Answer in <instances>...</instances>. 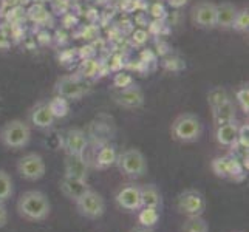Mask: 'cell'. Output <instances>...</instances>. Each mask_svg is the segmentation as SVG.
<instances>
[{
    "instance_id": "obj_7",
    "label": "cell",
    "mask_w": 249,
    "mask_h": 232,
    "mask_svg": "<svg viewBox=\"0 0 249 232\" xmlns=\"http://www.w3.org/2000/svg\"><path fill=\"white\" fill-rule=\"evenodd\" d=\"M16 169L19 177L27 179V181H39L40 178H44L47 172L44 158H42L39 153H34V152L27 153V155H23L22 158H19Z\"/></svg>"
},
{
    "instance_id": "obj_10",
    "label": "cell",
    "mask_w": 249,
    "mask_h": 232,
    "mask_svg": "<svg viewBox=\"0 0 249 232\" xmlns=\"http://www.w3.org/2000/svg\"><path fill=\"white\" fill-rule=\"evenodd\" d=\"M54 91L57 96H61L67 101H78L85 94V87L76 76L67 74L57 79Z\"/></svg>"
},
{
    "instance_id": "obj_17",
    "label": "cell",
    "mask_w": 249,
    "mask_h": 232,
    "mask_svg": "<svg viewBox=\"0 0 249 232\" xmlns=\"http://www.w3.org/2000/svg\"><path fill=\"white\" fill-rule=\"evenodd\" d=\"M238 14V8L232 2L217 3V27L221 30L232 28V23Z\"/></svg>"
},
{
    "instance_id": "obj_2",
    "label": "cell",
    "mask_w": 249,
    "mask_h": 232,
    "mask_svg": "<svg viewBox=\"0 0 249 232\" xmlns=\"http://www.w3.org/2000/svg\"><path fill=\"white\" fill-rule=\"evenodd\" d=\"M170 135L175 141L183 144H191L198 141L203 135L201 119L194 113L178 115L170 124Z\"/></svg>"
},
{
    "instance_id": "obj_21",
    "label": "cell",
    "mask_w": 249,
    "mask_h": 232,
    "mask_svg": "<svg viewBox=\"0 0 249 232\" xmlns=\"http://www.w3.org/2000/svg\"><path fill=\"white\" fill-rule=\"evenodd\" d=\"M14 195V181L6 170L0 169V203H6Z\"/></svg>"
},
{
    "instance_id": "obj_9",
    "label": "cell",
    "mask_w": 249,
    "mask_h": 232,
    "mask_svg": "<svg viewBox=\"0 0 249 232\" xmlns=\"http://www.w3.org/2000/svg\"><path fill=\"white\" fill-rule=\"evenodd\" d=\"M113 101L119 107L127 108V110L140 108L144 104V91L140 85L130 84L128 87L121 89L116 93H113Z\"/></svg>"
},
{
    "instance_id": "obj_13",
    "label": "cell",
    "mask_w": 249,
    "mask_h": 232,
    "mask_svg": "<svg viewBox=\"0 0 249 232\" xmlns=\"http://www.w3.org/2000/svg\"><path fill=\"white\" fill-rule=\"evenodd\" d=\"M65 177L78 178V179H87L89 177V166L87 161L84 160V155H65L64 161Z\"/></svg>"
},
{
    "instance_id": "obj_5",
    "label": "cell",
    "mask_w": 249,
    "mask_h": 232,
    "mask_svg": "<svg viewBox=\"0 0 249 232\" xmlns=\"http://www.w3.org/2000/svg\"><path fill=\"white\" fill-rule=\"evenodd\" d=\"M76 211L87 220H98L106 214V200L99 192L89 189L82 196L74 201Z\"/></svg>"
},
{
    "instance_id": "obj_22",
    "label": "cell",
    "mask_w": 249,
    "mask_h": 232,
    "mask_svg": "<svg viewBox=\"0 0 249 232\" xmlns=\"http://www.w3.org/2000/svg\"><path fill=\"white\" fill-rule=\"evenodd\" d=\"M179 232H209V223L203 218V215L187 217L179 228Z\"/></svg>"
},
{
    "instance_id": "obj_23",
    "label": "cell",
    "mask_w": 249,
    "mask_h": 232,
    "mask_svg": "<svg viewBox=\"0 0 249 232\" xmlns=\"http://www.w3.org/2000/svg\"><path fill=\"white\" fill-rule=\"evenodd\" d=\"M138 221L144 228H155L160 221V209L153 208H141L138 211Z\"/></svg>"
},
{
    "instance_id": "obj_27",
    "label": "cell",
    "mask_w": 249,
    "mask_h": 232,
    "mask_svg": "<svg viewBox=\"0 0 249 232\" xmlns=\"http://www.w3.org/2000/svg\"><path fill=\"white\" fill-rule=\"evenodd\" d=\"M248 28H249V11L248 8H243V10H238V14L232 23V30L238 33H246Z\"/></svg>"
},
{
    "instance_id": "obj_14",
    "label": "cell",
    "mask_w": 249,
    "mask_h": 232,
    "mask_svg": "<svg viewBox=\"0 0 249 232\" xmlns=\"http://www.w3.org/2000/svg\"><path fill=\"white\" fill-rule=\"evenodd\" d=\"M30 121L36 128H50L54 124L56 118L51 111L48 102H40L31 110L30 113Z\"/></svg>"
},
{
    "instance_id": "obj_25",
    "label": "cell",
    "mask_w": 249,
    "mask_h": 232,
    "mask_svg": "<svg viewBox=\"0 0 249 232\" xmlns=\"http://www.w3.org/2000/svg\"><path fill=\"white\" fill-rule=\"evenodd\" d=\"M48 106L53 111L54 118H64L68 115V111H70V106H68V101L61 98V96H56L54 99H51L48 102Z\"/></svg>"
},
{
    "instance_id": "obj_8",
    "label": "cell",
    "mask_w": 249,
    "mask_h": 232,
    "mask_svg": "<svg viewBox=\"0 0 249 232\" xmlns=\"http://www.w3.org/2000/svg\"><path fill=\"white\" fill-rule=\"evenodd\" d=\"M191 20L196 28L212 30L217 27V3L198 2L191 11Z\"/></svg>"
},
{
    "instance_id": "obj_32",
    "label": "cell",
    "mask_w": 249,
    "mask_h": 232,
    "mask_svg": "<svg viewBox=\"0 0 249 232\" xmlns=\"http://www.w3.org/2000/svg\"><path fill=\"white\" fill-rule=\"evenodd\" d=\"M8 223V209L5 203H0V228H5Z\"/></svg>"
},
{
    "instance_id": "obj_19",
    "label": "cell",
    "mask_w": 249,
    "mask_h": 232,
    "mask_svg": "<svg viewBox=\"0 0 249 232\" xmlns=\"http://www.w3.org/2000/svg\"><path fill=\"white\" fill-rule=\"evenodd\" d=\"M212 115H213V124L221 125V124H226V123H232L235 121V106L232 99H228L223 102L221 106H218L215 110H212Z\"/></svg>"
},
{
    "instance_id": "obj_11",
    "label": "cell",
    "mask_w": 249,
    "mask_h": 232,
    "mask_svg": "<svg viewBox=\"0 0 249 232\" xmlns=\"http://www.w3.org/2000/svg\"><path fill=\"white\" fill-rule=\"evenodd\" d=\"M115 201L121 209L128 212H138L141 206V195H140V186L136 184H125L118 191Z\"/></svg>"
},
{
    "instance_id": "obj_6",
    "label": "cell",
    "mask_w": 249,
    "mask_h": 232,
    "mask_svg": "<svg viewBox=\"0 0 249 232\" xmlns=\"http://www.w3.org/2000/svg\"><path fill=\"white\" fill-rule=\"evenodd\" d=\"M177 211L186 217L203 215L206 211V198L196 189H186L177 196Z\"/></svg>"
},
{
    "instance_id": "obj_16",
    "label": "cell",
    "mask_w": 249,
    "mask_h": 232,
    "mask_svg": "<svg viewBox=\"0 0 249 232\" xmlns=\"http://www.w3.org/2000/svg\"><path fill=\"white\" fill-rule=\"evenodd\" d=\"M238 128L240 125L237 124V121L217 125L215 128L217 143L223 145V147H232V145L237 144V140H238Z\"/></svg>"
},
{
    "instance_id": "obj_18",
    "label": "cell",
    "mask_w": 249,
    "mask_h": 232,
    "mask_svg": "<svg viewBox=\"0 0 249 232\" xmlns=\"http://www.w3.org/2000/svg\"><path fill=\"white\" fill-rule=\"evenodd\" d=\"M140 195H141L142 208H153V209L162 208V196H161L160 189L155 184L140 186Z\"/></svg>"
},
{
    "instance_id": "obj_24",
    "label": "cell",
    "mask_w": 249,
    "mask_h": 232,
    "mask_svg": "<svg viewBox=\"0 0 249 232\" xmlns=\"http://www.w3.org/2000/svg\"><path fill=\"white\" fill-rule=\"evenodd\" d=\"M212 172L218 178L229 179V172H231V157H220L212 161Z\"/></svg>"
},
{
    "instance_id": "obj_4",
    "label": "cell",
    "mask_w": 249,
    "mask_h": 232,
    "mask_svg": "<svg viewBox=\"0 0 249 232\" xmlns=\"http://www.w3.org/2000/svg\"><path fill=\"white\" fill-rule=\"evenodd\" d=\"M121 174L130 179H140L147 174V158L140 149H127L118 155L116 162Z\"/></svg>"
},
{
    "instance_id": "obj_26",
    "label": "cell",
    "mask_w": 249,
    "mask_h": 232,
    "mask_svg": "<svg viewBox=\"0 0 249 232\" xmlns=\"http://www.w3.org/2000/svg\"><path fill=\"white\" fill-rule=\"evenodd\" d=\"M228 99H229V96L223 87H215L208 93V104L212 110H215L218 106H221L223 102L228 101Z\"/></svg>"
},
{
    "instance_id": "obj_34",
    "label": "cell",
    "mask_w": 249,
    "mask_h": 232,
    "mask_svg": "<svg viewBox=\"0 0 249 232\" xmlns=\"http://www.w3.org/2000/svg\"><path fill=\"white\" fill-rule=\"evenodd\" d=\"M2 2H3V5H6V6L14 8L17 3H19V0H2Z\"/></svg>"
},
{
    "instance_id": "obj_12",
    "label": "cell",
    "mask_w": 249,
    "mask_h": 232,
    "mask_svg": "<svg viewBox=\"0 0 249 232\" xmlns=\"http://www.w3.org/2000/svg\"><path fill=\"white\" fill-rule=\"evenodd\" d=\"M59 189H61V194L65 198H68L70 201H76L79 196L85 194V191H89L90 186L87 184V179H78L64 175L61 183H59Z\"/></svg>"
},
{
    "instance_id": "obj_3",
    "label": "cell",
    "mask_w": 249,
    "mask_h": 232,
    "mask_svg": "<svg viewBox=\"0 0 249 232\" xmlns=\"http://www.w3.org/2000/svg\"><path fill=\"white\" fill-rule=\"evenodd\" d=\"M31 141V128L22 119H11L0 128V144L5 149L20 150Z\"/></svg>"
},
{
    "instance_id": "obj_33",
    "label": "cell",
    "mask_w": 249,
    "mask_h": 232,
    "mask_svg": "<svg viewBox=\"0 0 249 232\" xmlns=\"http://www.w3.org/2000/svg\"><path fill=\"white\" fill-rule=\"evenodd\" d=\"M130 232H155L152 228H144V226H140V228H136V229H133V231H130Z\"/></svg>"
},
{
    "instance_id": "obj_1",
    "label": "cell",
    "mask_w": 249,
    "mask_h": 232,
    "mask_svg": "<svg viewBox=\"0 0 249 232\" xmlns=\"http://www.w3.org/2000/svg\"><path fill=\"white\" fill-rule=\"evenodd\" d=\"M16 211L25 221L40 223L50 217L51 203L42 191H27L17 198Z\"/></svg>"
},
{
    "instance_id": "obj_15",
    "label": "cell",
    "mask_w": 249,
    "mask_h": 232,
    "mask_svg": "<svg viewBox=\"0 0 249 232\" xmlns=\"http://www.w3.org/2000/svg\"><path fill=\"white\" fill-rule=\"evenodd\" d=\"M87 149V136L81 128H70L65 136V150L68 155H84Z\"/></svg>"
},
{
    "instance_id": "obj_20",
    "label": "cell",
    "mask_w": 249,
    "mask_h": 232,
    "mask_svg": "<svg viewBox=\"0 0 249 232\" xmlns=\"http://www.w3.org/2000/svg\"><path fill=\"white\" fill-rule=\"evenodd\" d=\"M116 158H118V153L113 145H104L96 157V169L106 170L111 167L116 162Z\"/></svg>"
},
{
    "instance_id": "obj_28",
    "label": "cell",
    "mask_w": 249,
    "mask_h": 232,
    "mask_svg": "<svg viewBox=\"0 0 249 232\" xmlns=\"http://www.w3.org/2000/svg\"><path fill=\"white\" fill-rule=\"evenodd\" d=\"M235 99H237L238 106H240V108H242L243 113H249V87H248V84L242 85V87L237 90Z\"/></svg>"
},
{
    "instance_id": "obj_29",
    "label": "cell",
    "mask_w": 249,
    "mask_h": 232,
    "mask_svg": "<svg viewBox=\"0 0 249 232\" xmlns=\"http://www.w3.org/2000/svg\"><path fill=\"white\" fill-rule=\"evenodd\" d=\"M30 17L34 20V22H37V23H45L48 19H50V16L47 13L45 8H42L40 5H34L30 8V11H28Z\"/></svg>"
},
{
    "instance_id": "obj_31",
    "label": "cell",
    "mask_w": 249,
    "mask_h": 232,
    "mask_svg": "<svg viewBox=\"0 0 249 232\" xmlns=\"http://www.w3.org/2000/svg\"><path fill=\"white\" fill-rule=\"evenodd\" d=\"M113 82H115V87H118L119 90H121V89H125V87H128L130 84H133V82H132V76H130V74H127V73H119V74H116Z\"/></svg>"
},
{
    "instance_id": "obj_30",
    "label": "cell",
    "mask_w": 249,
    "mask_h": 232,
    "mask_svg": "<svg viewBox=\"0 0 249 232\" xmlns=\"http://www.w3.org/2000/svg\"><path fill=\"white\" fill-rule=\"evenodd\" d=\"M249 125L245 124V125H240L238 128V140H237V145L243 149H248L249 147Z\"/></svg>"
}]
</instances>
